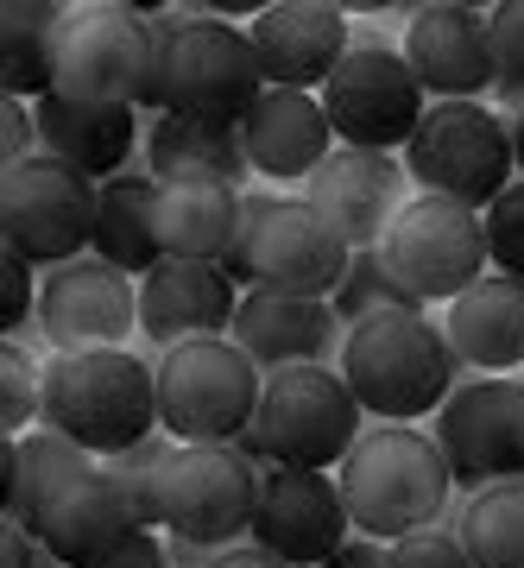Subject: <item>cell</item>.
<instances>
[{
    "mask_svg": "<svg viewBox=\"0 0 524 568\" xmlns=\"http://www.w3.org/2000/svg\"><path fill=\"white\" fill-rule=\"evenodd\" d=\"M133 13H145L152 39H159V70H152L140 114H152V121L178 114V121H202V126H241L253 114V102L265 95V77L241 26L190 13V7L164 13V7H145V0H133Z\"/></svg>",
    "mask_w": 524,
    "mask_h": 568,
    "instance_id": "1",
    "label": "cell"
},
{
    "mask_svg": "<svg viewBox=\"0 0 524 568\" xmlns=\"http://www.w3.org/2000/svg\"><path fill=\"white\" fill-rule=\"evenodd\" d=\"M342 499L347 518L361 537H380V544H399L411 530H430L449 518V493H455V474H449L436 436L411 424H373L354 443V455L342 462Z\"/></svg>",
    "mask_w": 524,
    "mask_h": 568,
    "instance_id": "2",
    "label": "cell"
},
{
    "mask_svg": "<svg viewBox=\"0 0 524 568\" xmlns=\"http://www.w3.org/2000/svg\"><path fill=\"white\" fill-rule=\"evenodd\" d=\"M335 373L361 398L366 417H385V424L436 417L449 405V392L462 379H474V373H462L443 323H430L424 310L417 316H373V323L347 328V347H342Z\"/></svg>",
    "mask_w": 524,
    "mask_h": 568,
    "instance_id": "3",
    "label": "cell"
},
{
    "mask_svg": "<svg viewBox=\"0 0 524 568\" xmlns=\"http://www.w3.org/2000/svg\"><path fill=\"white\" fill-rule=\"evenodd\" d=\"M44 429L82 443L95 462L145 443L159 429V366L127 347L51 354L44 366Z\"/></svg>",
    "mask_w": 524,
    "mask_h": 568,
    "instance_id": "4",
    "label": "cell"
},
{
    "mask_svg": "<svg viewBox=\"0 0 524 568\" xmlns=\"http://www.w3.org/2000/svg\"><path fill=\"white\" fill-rule=\"evenodd\" d=\"M354 246L329 227L310 203L291 196H260L246 190L241 241L222 260V278L234 291H284V297H335L347 278Z\"/></svg>",
    "mask_w": 524,
    "mask_h": 568,
    "instance_id": "5",
    "label": "cell"
},
{
    "mask_svg": "<svg viewBox=\"0 0 524 568\" xmlns=\"http://www.w3.org/2000/svg\"><path fill=\"white\" fill-rule=\"evenodd\" d=\"M404 171L417 183V196H443L481 215L518 183L512 126L486 102H430L417 140L404 145Z\"/></svg>",
    "mask_w": 524,
    "mask_h": 568,
    "instance_id": "6",
    "label": "cell"
},
{
    "mask_svg": "<svg viewBox=\"0 0 524 568\" xmlns=\"http://www.w3.org/2000/svg\"><path fill=\"white\" fill-rule=\"evenodd\" d=\"M361 398L335 366H284L265 373V398L253 417L265 467H342L361 443Z\"/></svg>",
    "mask_w": 524,
    "mask_h": 568,
    "instance_id": "7",
    "label": "cell"
},
{
    "mask_svg": "<svg viewBox=\"0 0 524 568\" xmlns=\"http://www.w3.org/2000/svg\"><path fill=\"white\" fill-rule=\"evenodd\" d=\"M265 398V373L234 342H183L159 361V429L178 443H241Z\"/></svg>",
    "mask_w": 524,
    "mask_h": 568,
    "instance_id": "8",
    "label": "cell"
},
{
    "mask_svg": "<svg viewBox=\"0 0 524 568\" xmlns=\"http://www.w3.org/2000/svg\"><path fill=\"white\" fill-rule=\"evenodd\" d=\"M323 114L335 126V145H361V152H404L417 140L430 114L424 82L411 77L404 51H392L373 32H354L347 58L323 82Z\"/></svg>",
    "mask_w": 524,
    "mask_h": 568,
    "instance_id": "9",
    "label": "cell"
},
{
    "mask_svg": "<svg viewBox=\"0 0 524 568\" xmlns=\"http://www.w3.org/2000/svg\"><path fill=\"white\" fill-rule=\"evenodd\" d=\"M95 203L101 183L39 152V159L0 171V241H7V253H20L26 265H44V272L89 260L95 253Z\"/></svg>",
    "mask_w": 524,
    "mask_h": 568,
    "instance_id": "10",
    "label": "cell"
},
{
    "mask_svg": "<svg viewBox=\"0 0 524 568\" xmlns=\"http://www.w3.org/2000/svg\"><path fill=\"white\" fill-rule=\"evenodd\" d=\"M159 70L152 20L133 7H70L58 39V89L82 108H140Z\"/></svg>",
    "mask_w": 524,
    "mask_h": 568,
    "instance_id": "11",
    "label": "cell"
},
{
    "mask_svg": "<svg viewBox=\"0 0 524 568\" xmlns=\"http://www.w3.org/2000/svg\"><path fill=\"white\" fill-rule=\"evenodd\" d=\"M436 448L467 499L500 480H524V379L512 373L462 379L436 410Z\"/></svg>",
    "mask_w": 524,
    "mask_h": 568,
    "instance_id": "12",
    "label": "cell"
},
{
    "mask_svg": "<svg viewBox=\"0 0 524 568\" xmlns=\"http://www.w3.org/2000/svg\"><path fill=\"white\" fill-rule=\"evenodd\" d=\"M260 511V467L234 443H183L164 474V530L196 537V544L234 549L253 537Z\"/></svg>",
    "mask_w": 524,
    "mask_h": 568,
    "instance_id": "13",
    "label": "cell"
},
{
    "mask_svg": "<svg viewBox=\"0 0 524 568\" xmlns=\"http://www.w3.org/2000/svg\"><path fill=\"white\" fill-rule=\"evenodd\" d=\"M385 260L399 265V278L424 304H455L462 291H474L493 272L481 215L462 203H443V196H411L404 203V215L385 234Z\"/></svg>",
    "mask_w": 524,
    "mask_h": 568,
    "instance_id": "14",
    "label": "cell"
},
{
    "mask_svg": "<svg viewBox=\"0 0 524 568\" xmlns=\"http://www.w3.org/2000/svg\"><path fill=\"white\" fill-rule=\"evenodd\" d=\"M354 537L342 480L329 467H260V511L253 544L291 568H323Z\"/></svg>",
    "mask_w": 524,
    "mask_h": 568,
    "instance_id": "15",
    "label": "cell"
},
{
    "mask_svg": "<svg viewBox=\"0 0 524 568\" xmlns=\"http://www.w3.org/2000/svg\"><path fill=\"white\" fill-rule=\"evenodd\" d=\"M39 335L51 354H95L140 335V278L114 272L108 260H70L44 272L39 291Z\"/></svg>",
    "mask_w": 524,
    "mask_h": 568,
    "instance_id": "16",
    "label": "cell"
},
{
    "mask_svg": "<svg viewBox=\"0 0 524 568\" xmlns=\"http://www.w3.org/2000/svg\"><path fill=\"white\" fill-rule=\"evenodd\" d=\"M303 203L329 215V227L342 234L354 253L385 246L392 222L411 203V171L399 152H361V145H335L323 159V171L303 183Z\"/></svg>",
    "mask_w": 524,
    "mask_h": 568,
    "instance_id": "17",
    "label": "cell"
},
{
    "mask_svg": "<svg viewBox=\"0 0 524 568\" xmlns=\"http://www.w3.org/2000/svg\"><path fill=\"white\" fill-rule=\"evenodd\" d=\"M404 63L424 82L430 102H481V95H493L500 63H493L486 7H462V0L417 7L411 26H404Z\"/></svg>",
    "mask_w": 524,
    "mask_h": 568,
    "instance_id": "18",
    "label": "cell"
},
{
    "mask_svg": "<svg viewBox=\"0 0 524 568\" xmlns=\"http://www.w3.org/2000/svg\"><path fill=\"white\" fill-rule=\"evenodd\" d=\"M246 39H253L265 89L323 95V82L335 77V63L354 44V26H347V7H329V0H272L246 26Z\"/></svg>",
    "mask_w": 524,
    "mask_h": 568,
    "instance_id": "19",
    "label": "cell"
},
{
    "mask_svg": "<svg viewBox=\"0 0 524 568\" xmlns=\"http://www.w3.org/2000/svg\"><path fill=\"white\" fill-rule=\"evenodd\" d=\"M260 373H284V366H342L347 323L335 316L329 297H284V291H241L234 310V335Z\"/></svg>",
    "mask_w": 524,
    "mask_h": 568,
    "instance_id": "20",
    "label": "cell"
},
{
    "mask_svg": "<svg viewBox=\"0 0 524 568\" xmlns=\"http://www.w3.org/2000/svg\"><path fill=\"white\" fill-rule=\"evenodd\" d=\"M234 310H241V291L222 278V265L164 260L152 278H140V335L164 354L183 342H228Z\"/></svg>",
    "mask_w": 524,
    "mask_h": 568,
    "instance_id": "21",
    "label": "cell"
},
{
    "mask_svg": "<svg viewBox=\"0 0 524 568\" xmlns=\"http://www.w3.org/2000/svg\"><path fill=\"white\" fill-rule=\"evenodd\" d=\"M26 530H32L63 568H101L108 556H121L127 537L145 530V525L127 511V499L114 493V480H108L101 467H89V474H77V480H63V487L32 511Z\"/></svg>",
    "mask_w": 524,
    "mask_h": 568,
    "instance_id": "22",
    "label": "cell"
},
{
    "mask_svg": "<svg viewBox=\"0 0 524 568\" xmlns=\"http://www.w3.org/2000/svg\"><path fill=\"white\" fill-rule=\"evenodd\" d=\"M241 145L253 171L272 183H310L323 171V159L335 152V126L323 114V95L303 89H265L253 114L241 121Z\"/></svg>",
    "mask_w": 524,
    "mask_h": 568,
    "instance_id": "23",
    "label": "cell"
},
{
    "mask_svg": "<svg viewBox=\"0 0 524 568\" xmlns=\"http://www.w3.org/2000/svg\"><path fill=\"white\" fill-rule=\"evenodd\" d=\"M32 114H39L44 159L82 171L89 183H114L133 164L140 108H82V102H63V95H44V102H32Z\"/></svg>",
    "mask_w": 524,
    "mask_h": 568,
    "instance_id": "24",
    "label": "cell"
},
{
    "mask_svg": "<svg viewBox=\"0 0 524 568\" xmlns=\"http://www.w3.org/2000/svg\"><path fill=\"white\" fill-rule=\"evenodd\" d=\"M443 335L455 347L462 373H512V366H524V284L486 272L474 291H462L443 310Z\"/></svg>",
    "mask_w": 524,
    "mask_h": 568,
    "instance_id": "25",
    "label": "cell"
},
{
    "mask_svg": "<svg viewBox=\"0 0 524 568\" xmlns=\"http://www.w3.org/2000/svg\"><path fill=\"white\" fill-rule=\"evenodd\" d=\"M241 215L246 196L228 183H202L178 178L159 183V246L164 260H196V265H222L241 241Z\"/></svg>",
    "mask_w": 524,
    "mask_h": 568,
    "instance_id": "26",
    "label": "cell"
},
{
    "mask_svg": "<svg viewBox=\"0 0 524 568\" xmlns=\"http://www.w3.org/2000/svg\"><path fill=\"white\" fill-rule=\"evenodd\" d=\"M95 260H108L127 278H152L164 265L159 246V178L152 171H121L101 183L95 203Z\"/></svg>",
    "mask_w": 524,
    "mask_h": 568,
    "instance_id": "27",
    "label": "cell"
},
{
    "mask_svg": "<svg viewBox=\"0 0 524 568\" xmlns=\"http://www.w3.org/2000/svg\"><path fill=\"white\" fill-rule=\"evenodd\" d=\"M145 171L159 183L202 178V183H228V190L246 196L253 159H246V145H241V126H202V121L159 114L152 133H145Z\"/></svg>",
    "mask_w": 524,
    "mask_h": 568,
    "instance_id": "28",
    "label": "cell"
},
{
    "mask_svg": "<svg viewBox=\"0 0 524 568\" xmlns=\"http://www.w3.org/2000/svg\"><path fill=\"white\" fill-rule=\"evenodd\" d=\"M70 7L58 0H0V95L44 102L58 89V39Z\"/></svg>",
    "mask_w": 524,
    "mask_h": 568,
    "instance_id": "29",
    "label": "cell"
},
{
    "mask_svg": "<svg viewBox=\"0 0 524 568\" xmlns=\"http://www.w3.org/2000/svg\"><path fill=\"white\" fill-rule=\"evenodd\" d=\"M89 467H101L89 448L70 443V436H58V429H44V424L32 429V436H20V443H7L0 448L7 525H32V511H39L63 480H77V474H89Z\"/></svg>",
    "mask_w": 524,
    "mask_h": 568,
    "instance_id": "30",
    "label": "cell"
},
{
    "mask_svg": "<svg viewBox=\"0 0 524 568\" xmlns=\"http://www.w3.org/2000/svg\"><path fill=\"white\" fill-rule=\"evenodd\" d=\"M474 568H524V480H500L455 518Z\"/></svg>",
    "mask_w": 524,
    "mask_h": 568,
    "instance_id": "31",
    "label": "cell"
},
{
    "mask_svg": "<svg viewBox=\"0 0 524 568\" xmlns=\"http://www.w3.org/2000/svg\"><path fill=\"white\" fill-rule=\"evenodd\" d=\"M329 304H335V316H342L347 328H361V323H373V316H417L424 297L399 278V265L385 260V246H366V253L347 260V278Z\"/></svg>",
    "mask_w": 524,
    "mask_h": 568,
    "instance_id": "32",
    "label": "cell"
},
{
    "mask_svg": "<svg viewBox=\"0 0 524 568\" xmlns=\"http://www.w3.org/2000/svg\"><path fill=\"white\" fill-rule=\"evenodd\" d=\"M178 448H183L178 436L152 429L145 443H133V448H121V455L101 462V474L114 480V493L127 499V511H133L145 530H164V474L178 462Z\"/></svg>",
    "mask_w": 524,
    "mask_h": 568,
    "instance_id": "33",
    "label": "cell"
},
{
    "mask_svg": "<svg viewBox=\"0 0 524 568\" xmlns=\"http://www.w3.org/2000/svg\"><path fill=\"white\" fill-rule=\"evenodd\" d=\"M44 424V366L20 342L0 347V429L7 443H20Z\"/></svg>",
    "mask_w": 524,
    "mask_h": 568,
    "instance_id": "34",
    "label": "cell"
},
{
    "mask_svg": "<svg viewBox=\"0 0 524 568\" xmlns=\"http://www.w3.org/2000/svg\"><path fill=\"white\" fill-rule=\"evenodd\" d=\"M486 20H493V63H500L493 95H500L505 114H518V108H524V0H500V7H486Z\"/></svg>",
    "mask_w": 524,
    "mask_h": 568,
    "instance_id": "35",
    "label": "cell"
},
{
    "mask_svg": "<svg viewBox=\"0 0 524 568\" xmlns=\"http://www.w3.org/2000/svg\"><path fill=\"white\" fill-rule=\"evenodd\" d=\"M481 227H486V260H493V272L524 284V178L493 209H481Z\"/></svg>",
    "mask_w": 524,
    "mask_h": 568,
    "instance_id": "36",
    "label": "cell"
},
{
    "mask_svg": "<svg viewBox=\"0 0 524 568\" xmlns=\"http://www.w3.org/2000/svg\"><path fill=\"white\" fill-rule=\"evenodd\" d=\"M385 568H474V556H467L455 525H430V530L399 537V544H385Z\"/></svg>",
    "mask_w": 524,
    "mask_h": 568,
    "instance_id": "37",
    "label": "cell"
},
{
    "mask_svg": "<svg viewBox=\"0 0 524 568\" xmlns=\"http://www.w3.org/2000/svg\"><path fill=\"white\" fill-rule=\"evenodd\" d=\"M0 272H7V316H0V328H7V342H20L26 328L39 323L44 278H32V265H26L20 253H7V260H0Z\"/></svg>",
    "mask_w": 524,
    "mask_h": 568,
    "instance_id": "38",
    "label": "cell"
},
{
    "mask_svg": "<svg viewBox=\"0 0 524 568\" xmlns=\"http://www.w3.org/2000/svg\"><path fill=\"white\" fill-rule=\"evenodd\" d=\"M39 114H32V102H7L0 95V171H13V164L39 159Z\"/></svg>",
    "mask_w": 524,
    "mask_h": 568,
    "instance_id": "39",
    "label": "cell"
},
{
    "mask_svg": "<svg viewBox=\"0 0 524 568\" xmlns=\"http://www.w3.org/2000/svg\"><path fill=\"white\" fill-rule=\"evenodd\" d=\"M0 568H63L26 525H0Z\"/></svg>",
    "mask_w": 524,
    "mask_h": 568,
    "instance_id": "40",
    "label": "cell"
},
{
    "mask_svg": "<svg viewBox=\"0 0 524 568\" xmlns=\"http://www.w3.org/2000/svg\"><path fill=\"white\" fill-rule=\"evenodd\" d=\"M101 568H171V556H164V537H159V530H133L121 556H108Z\"/></svg>",
    "mask_w": 524,
    "mask_h": 568,
    "instance_id": "41",
    "label": "cell"
},
{
    "mask_svg": "<svg viewBox=\"0 0 524 568\" xmlns=\"http://www.w3.org/2000/svg\"><path fill=\"white\" fill-rule=\"evenodd\" d=\"M323 568H385V544H380V537H361V530H354V537H347V544L335 549Z\"/></svg>",
    "mask_w": 524,
    "mask_h": 568,
    "instance_id": "42",
    "label": "cell"
},
{
    "mask_svg": "<svg viewBox=\"0 0 524 568\" xmlns=\"http://www.w3.org/2000/svg\"><path fill=\"white\" fill-rule=\"evenodd\" d=\"M164 556H171V568H215V556H222V549L196 544V537H171V530H164Z\"/></svg>",
    "mask_w": 524,
    "mask_h": 568,
    "instance_id": "43",
    "label": "cell"
},
{
    "mask_svg": "<svg viewBox=\"0 0 524 568\" xmlns=\"http://www.w3.org/2000/svg\"><path fill=\"white\" fill-rule=\"evenodd\" d=\"M215 568H291V562H279L272 549H260V544H234V549H222L215 556Z\"/></svg>",
    "mask_w": 524,
    "mask_h": 568,
    "instance_id": "44",
    "label": "cell"
},
{
    "mask_svg": "<svg viewBox=\"0 0 524 568\" xmlns=\"http://www.w3.org/2000/svg\"><path fill=\"white\" fill-rule=\"evenodd\" d=\"M512 164H518V178H524V108L512 114Z\"/></svg>",
    "mask_w": 524,
    "mask_h": 568,
    "instance_id": "45",
    "label": "cell"
}]
</instances>
